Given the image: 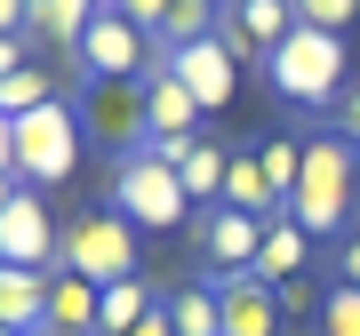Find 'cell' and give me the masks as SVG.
Segmentation results:
<instances>
[{"label":"cell","instance_id":"24","mask_svg":"<svg viewBox=\"0 0 360 336\" xmlns=\"http://www.w3.org/2000/svg\"><path fill=\"white\" fill-rule=\"evenodd\" d=\"M328 136H336V144H352V153H360V80H352V89H345V96L328 104Z\"/></svg>","mask_w":360,"mask_h":336},{"label":"cell","instance_id":"17","mask_svg":"<svg viewBox=\"0 0 360 336\" xmlns=\"http://www.w3.org/2000/svg\"><path fill=\"white\" fill-rule=\"evenodd\" d=\"M96 304H104L96 280L56 272V288H49V328H56V336H96Z\"/></svg>","mask_w":360,"mask_h":336},{"label":"cell","instance_id":"22","mask_svg":"<svg viewBox=\"0 0 360 336\" xmlns=\"http://www.w3.org/2000/svg\"><path fill=\"white\" fill-rule=\"evenodd\" d=\"M40 104H56V89H49L40 65H25V72L0 80V120H25V112H40Z\"/></svg>","mask_w":360,"mask_h":336},{"label":"cell","instance_id":"14","mask_svg":"<svg viewBox=\"0 0 360 336\" xmlns=\"http://www.w3.org/2000/svg\"><path fill=\"white\" fill-rule=\"evenodd\" d=\"M224 176H232V153H224L217 136H193V144H184L176 184L193 193V208H217V200H224Z\"/></svg>","mask_w":360,"mask_h":336},{"label":"cell","instance_id":"2","mask_svg":"<svg viewBox=\"0 0 360 336\" xmlns=\"http://www.w3.org/2000/svg\"><path fill=\"white\" fill-rule=\"evenodd\" d=\"M56 272H80V280L112 288V280H136L144 272V233L112 208H89V217L65 224V248H56Z\"/></svg>","mask_w":360,"mask_h":336},{"label":"cell","instance_id":"11","mask_svg":"<svg viewBox=\"0 0 360 336\" xmlns=\"http://www.w3.org/2000/svg\"><path fill=\"white\" fill-rule=\"evenodd\" d=\"M136 89H144V129H153V136H200V120H208V112L193 104V89H184V80L168 72L160 56H153V72H144Z\"/></svg>","mask_w":360,"mask_h":336},{"label":"cell","instance_id":"15","mask_svg":"<svg viewBox=\"0 0 360 336\" xmlns=\"http://www.w3.org/2000/svg\"><path fill=\"white\" fill-rule=\"evenodd\" d=\"M304 248H312V233L296 217H272L264 224V257H257V280L264 288H288V280H304Z\"/></svg>","mask_w":360,"mask_h":336},{"label":"cell","instance_id":"25","mask_svg":"<svg viewBox=\"0 0 360 336\" xmlns=\"http://www.w3.org/2000/svg\"><path fill=\"white\" fill-rule=\"evenodd\" d=\"M112 8L129 16L136 32H160V25H168V8H176V0H112Z\"/></svg>","mask_w":360,"mask_h":336},{"label":"cell","instance_id":"6","mask_svg":"<svg viewBox=\"0 0 360 336\" xmlns=\"http://www.w3.org/2000/svg\"><path fill=\"white\" fill-rule=\"evenodd\" d=\"M153 32H136L120 8H96L89 16V32L72 40V56H65V72H72V89H96V80H144L153 72Z\"/></svg>","mask_w":360,"mask_h":336},{"label":"cell","instance_id":"28","mask_svg":"<svg viewBox=\"0 0 360 336\" xmlns=\"http://www.w3.org/2000/svg\"><path fill=\"white\" fill-rule=\"evenodd\" d=\"M129 336H176V321H168V304H153V312H144V321H136Z\"/></svg>","mask_w":360,"mask_h":336},{"label":"cell","instance_id":"29","mask_svg":"<svg viewBox=\"0 0 360 336\" xmlns=\"http://www.w3.org/2000/svg\"><path fill=\"white\" fill-rule=\"evenodd\" d=\"M32 65V56H25V40H0V80H8V72H25Z\"/></svg>","mask_w":360,"mask_h":336},{"label":"cell","instance_id":"20","mask_svg":"<svg viewBox=\"0 0 360 336\" xmlns=\"http://www.w3.org/2000/svg\"><path fill=\"white\" fill-rule=\"evenodd\" d=\"M144 312H153V288H144V272H136V280H112V288H104V304H96V336H129Z\"/></svg>","mask_w":360,"mask_h":336},{"label":"cell","instance_id":"13","mask_svg":"<svg viewBox=\"0 0 360 336\" xmlns=\"http://www.w3.org/2000/svg\"><path fill=\"white\" fill-rule=\"evenodd\" d=\"M49 288H56V272L0 264V328H8V336H32V328H49Z\"/></svg>","mask_w":360,"mask_h":336},{"label":"cell","instance_id":"27","mask_svg":"<svg viewBox=\"0 0 360 336\" xmlns=\"http://www.w3.org/2000/svg\"><path fill=\"white\" fill-rule=\"evenodd\" d=\"M32 25V0H0V40H25Z\"/></svg>","mask_w":360,"mask_h":336},{"label":"cell","instance_id":"32","mask_svg":"<svg viewBox=\"0 0 360 336\" xmlns=\"http://www.w3.org/2000/svg\"><path fill=\"white\" fill-rule=\"evenodd\" d=\"M104 8H112V0H104Z\"/></svg>","mask_w":360,"mask_h":336},{"label":"cell","instance_id":"18","mask_svg":"<svg viewBox=\"0 0 360 336\" xmlns=\"http://www.w3.org/2000/svg\"><path fill=\"white\" fill-rule=\"evenodd\" d=\"M217 208H240V217H288L281 200H272V184H264V168H257V153H232V176H224V200Z\"/></svg>","mask_w":360,"mask_h":336},{"label":"cell","instance_id":"19","mask_svg":"<svg viewBox=\"0 0 360 336\" xmlns=\"http://www.w3.org/2000/svg\"><path fill=\"white\" fill-rule=\"evenodd\" d=\"M168 321H176V336H224V304H217V280H184L176 297H168Z\"/></svg>","mask_w":360,"mask_h":336},{"label":"cell","instance_id":"10","mask_svg":"<svg viewBox=\"0 0 360 336\" xmlns=\"http://www.w3.org/2000/svg\"><path fill=\"white\" fill-rule=\"evenodd\" d=\"M160 65L176 72L184 89H193V104H200V112H224V104L240 96V65L224 56V40H193V49H168Z\"/></svg>","mask_w":360,"mask_h":336},{"label":"cell","instance_id":"16","mask_svg":"<svg viewBox=\"0 0 360 336\" xmlns=\"http://www.w3.org/2000/svg\"><path fill=\"white\" fill-rule=\"evenodd\" d=\"M104 8V0H32V25L25 40H40V49H56V56H72V40L89 32V16Z\"/></svg>","mask_w":360,"mask_h":336},{"label":"cell","instance_id":"4","mask_svg":"<svg viewBox=\"0 0 360 336\" xmlns=\"http://www.w3.org/2000/svg\"><path fill=\"white\" fill-rule=\"evenodd\" d=\"M112 217H129L136 233H176V224L193 217V193L176 184L168 160H153L136 144L129 160H112Z\"/></svg>","mask_w":360,"mask_h":336},{"label":"cell","instance_id":"31","mask_svg":"<svg viewBox=\"0 0 360 336\" xmlns=\"http://www.w3.org/2000/svg\"><path fill=\"white\" fill-rule=\"evenodd\" d=\"M16 193H25V176H0V208H8Z\"/></svg>","mask_w":360,"mask_h":336},{"label":"cell","instance_id":"12","mask_svg":"<svg viewBox=\"0 0 360 336\" xmlns=\"http://www.w3.org/2000/svg\"><path fill=\"white\" fill-rule=\"evenodd\" d=\"M217 304H224V336H281V297L240 272V280H217Z\"/></svg>","mask_w":360,"mask_h":336},{"label":"cell","instance_id":"5","mask_svg":"<svg viewBox=\"0 0 360 336\" xmlns=\"http://www.w3.org/2000/svg\"><path fill=\"white\" fill-rule=\"evenodd\" d=\"M352 168H360V153H352V144H336L328 129H321V136H304V176H296L288 217L304 224L312 240L345 224V208H352Z\"/></svg>","mask_w":360,"mask_h":336},{"label":"cell","instance_id":"23","mask_svg":"<svg viewBox=\"0 0 360 336\" xmlns=\"http://www.w3.org/2000/svg\"><path fill=\"white\" fill-rule=\"evenodd\" d=\"M360 16V0H296V25H312V32H345Z\"/></svg>","mask_w":360,"mask_h":336},{"label":"cell","instance_id":"8","mask_svg":"<svg viewBox=\"0 0 360 336\" xmlns=\"http://www.w3.org/2000/svg\"><path fill=\"white\" fill-rule=\"evenodd\" d=\"M72 104H80V129H89L96 144H112L120 160L153 136V129H144V89H136V80H96V89H80Z\"/></svg>","mask_w":360,"mask_h":336},{"label":"cell","instance_id":"7","mask_svg":"<svg viewBox=\"0 0 360 336\" xmlns=\"http://www.w3.org/2000/svg\"><path fill=\"white\" fill-rule=\"evenodd\" d=\"M200 280H240V272H257L264 257V217H240V208H200Z\"/></svg>","mask_w":360,"mask_h":336},{"label":"cell","instance_id":"30","mask_svg":"<svg viewBox=\"0 0 360 336\" xmlns=\"http://www.w3.org/2000/svg\"><path fill=\"white\" fill-rule=\"evenodd\" d=\"M0 176H16V120H0Z\"/></svg>","mask_w":360,"mask_h":336},{"label":"cell","instance_id":"26","mask_svg":"<svg viewBox=\"0 0 360 336\" xmlns=\"http://www.w3.org/2000/svg\"><path fill=\"white\" fill-rule=\"evenodd\" d=\"M336 288H360V224L345 233V248H336Z\"/></svg>","mask_w":360,"mask_h":336},{"label":"cell","instance_id":"1","mask_svg":"<svg viewBox=\"0 0 360 336\" xmlns=\"http://www.w3.org/2000/svg\"><path fill=\"white\" fill-rule=\"evenodd\" d=\"M345 32H312V25H296L281 49L264 56V89L281 96V104H296V112H321V104H336L352 89L345 80Z\"/></svg>","mask_w":360,"mask_h":336},{"label":"cell","instance_id":"3","mask_svg":"<svg viewBox=\"0 0 360 336\" xmlns=\"http://www.w3.org/2000/svg\"><path fill=\"white\" fill-rule=\"evenodd\" d=\"M80 144H89V129H80V104H40V112L16 120V176H25V193H56V184H72L80 168Z\"/></svg>","mask_w":360,"mask_h":336},{"label":"cell","instance_id":"9","mask_svg":"<svg viewBox=\"0 0 360 336\" xmlns=\"http://www.w3.org/2000/svg\"><path fill=\"white\" fill-rule=\"evenodd\" d=\"M56 248H65V233L49 224V200H40V193H16L8 208H0V264L56 272Z\"/></svg>","mask_w":360,"mask_h":336},{"label":"cell","instance_id":"33","mask_svg":"<svg viewBox=\"0 0 360 336\" xmlns=\"http://www.w3.org/2000/svg\"><path fill=\"white\" fill-rule=\"evenodd\" d=\"M0 336H8V328H0Z\"/></svg>","mask_w":360,"mask_h":336},{"label":"cell","instance_id":"21","mask_svg":"<svg viewBox=\"0 0 360 336\" xmlns=\"http://www.w3.org/2000/svg\"><path fill=\"white\" fill-rule=\"evenodd\" d=\"M257 168H264V184H272V200H296V176H304V136H264L257 144Z\"/></svg>","mask_w":360,"mask_h":336}]
</instances>
